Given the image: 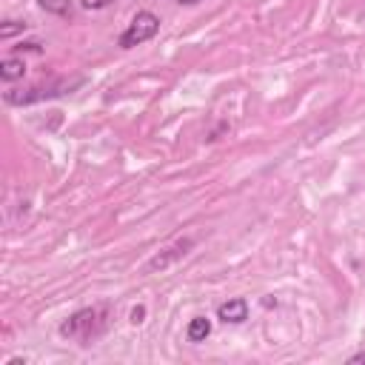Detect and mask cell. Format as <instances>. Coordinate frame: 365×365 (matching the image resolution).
Listing matches in <instances>:
<instances>
[{"instance_id":"1","label":"cell","mask_w":365,"mask_h":365,"mask_svg":"<svg viewBox=\"0 0 365 365\" xmlns=\"http://www.w3.org/2000/svg\"><path fill=\"white\" fill-rule=\"evenodd\" d=\"M108 328H111V305L100 302V305H88V308L74 311V314L60 325V334H63L66 339L80 342V345H91V342L100 339Z\"/></svg>"},{"instance_id":"2","label":"cell","mask_w":365,"mask_h":365,"mask_svg":"<svg viewBox=\"0 0 365 365\" xmlns=\"http://www.w3.org/2000/svg\"><path fill=\"white\" fill-rule=\"evenodd\" d=\"M74 86H80V80H48V83H34L29 88H11L3 94V100L9 106H31V103H40V100H51V97H60L66 91H71Z\"/></svg>"},{"instance_id":"3","label":"cell","mask_w":365,"mask_h":365,"mask_svg":"<svg viewBox=\"0 0 365 365\" xmlns=\"http://www.w3.org/2000/svg\"><path fill=\"white\" fill-rule=\"evenodd\" d=\"M160 31V17L154 11H137L131 17V23L125 26V31L120 34V48H134L148 43L154 34Z\"/></svg>"},{"instance_id":"4","label":"cell","mask_w":365,"mask_h":365,"mask_svg":"<svg viewBox=\"0 0 365 365\" xmlns=\"http://www.w3.org/2000/svg\"><path fill=\"white\" fill-rule=\"evenodd\" d=\"M217 317L222 319V322H245L248 319V302L242 299V297H234V299H228V302H222L220 308H217Z\"/></svg>"},{"instance_id":"5","label":"cell","mask_w":365,"mask_h":365,"mask_svg":"<svg viewBox=\"0 0 365 365\" xmlns=\"http://www.w3.org/2000/svg\"><path fill=\"white\" fill-rule=\"evenodd\" d=\"M188 248H191V240H180V242H174L171 248L160 251V254H157V257L148 262V271H157V268L163 271V268H168V265H171L174 259H180V257L188 251Z\"/></svg>"},{"instance_id":"6","label":"cell","mask_w":365,"mask_h":365,"mask_svg":"<svg viewBox=\"0 0 365 365\" xmlns=\"http://www.w3.org/2000/svg\"><path fill=\"white\" fill-rule=\"evenodd\" d=\"M26 74V63L20 60V57H6V60H0V80L3 83H14V80H20Z\"/></svg>"},{"instance_id":"7","label":"cell","mask_w":365,"mask_h":365,"mask_svg":"<svg viewBox=\"0 0 365 365\" xmlns=\"http://www.w3.org/2000/svg\"><path fill=\"white\" fill-rule=\"evenodd\" d=\"M208 334H211V322H208V317H194V319L188 322V328H185L188 342H205Z\"/></svg>"},{"instance_id":"8","label":"cell","mask_w":365,"mask_h":365,"mask_svg":"<svg viewBox=\"0 0 365 365\" xmlns=\"http://www.w3.org/2000/svg\"><path fill=\"white\" fill-rule=\"evenodd\" d=\"M37 6L43 11H48V14H57V17H68L71 9H74L71 0H37Z\"/></svg>"},{"instance_id":"9","label":"cell","mask_w":365,"mask_h":365,"mask_svg":"<svg viewBox=\"0 0 365 365\" xmlns=\"http://www.w3.org/2000/svg\"><path fill=\"white\" fill-rule=\"evenodd\" d=\"M20 31H26V23H20V20H6V23L0 26V40H9V37H14V34H20Z\"/></svg>"},{"instance_id":"10","label":"cell","mask_w":365,"mask_h":365,"mask_svg":"<svg viewBox=\"0 0 365 365\" xmlns=\"http://www.w3.org/2000/svg\"><path fill=\"white\" fill-rule=\"evenodd\" d=\"M114 0H80V6L83 9H88V11H97V9H106V6H111Z\"/></svg>"},{"instance_id":"11","label":"cell","mask_w":365,"mask_h":365,"mask_svg":"<svg viewBox=\"0 0 365 365\" xmlns=\"http://www.w3.org/2000/svg\"><path fill=\"white\" fill-rule=\"evenodd\" d=\"M14 48H17V51H23V48H26V51H34V54H40V51H43V48H40V43H34V40L20 43V46H14Z\"/></svg>"},{"instance_id":"12","label":"cell","mask_w":365,"mask_h":365,"mask_svg":"<svg viewBox=\"0 0 365 365\" xmlns=\"http://www.w3.org/2000/svg\"><path fill=\"white\" fill-rule=\"evenodd\" d=\"M143 317H145V308H143V305H137V308L131 311V322H134V325H140V322H143Z\"/></svg>"},{"instance_id":"13","label":"cell","mask_w":365,"mask_h":365,"mask_svg":"<svg viewBox=\"0 0 365 365\" xmlns=\"http://www.w3.org/2000/svg\"><path fill=\"white\" fill-rule=\"evenodd\" d=\"M351 362H365V351H359V354H354V356H351Z\"/></svg>"},{"instance_id":"14","label":"cell","mask_w":365,"mask_h":365,"mask_svg":"<svg viewBox=\"0 0 365 365\" xmlns=\"http://www.w3.org/2000/svg\"><path fill=\"white\" fill-rule=\"evenodd\" d=\"M180 6H194V3H200V0H177Z\"/></svg>"}]
</instances>
